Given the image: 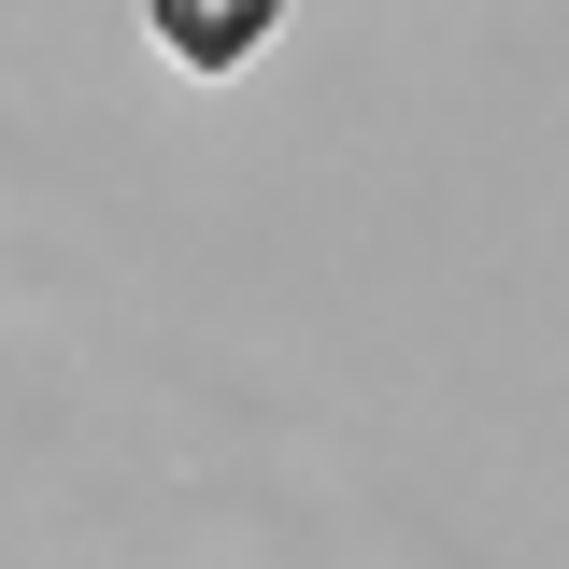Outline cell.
<instances>
[{"instance_id": "cell-1", "label": "cell", "mask_w": 569, "mask_h": 569, "mask_svg": "<svg viewBox=\"0 0 569 569\" xmlns=\"http://www.w3.org/2000/svg\"><path fill=\"white\" fill-rule=\"evenodd\" d=\"M157 14V43L186 71H242V58H271V29H284V0H142Z\"/></svg>"}]
</instances>
